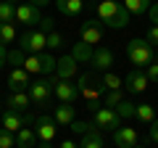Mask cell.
Instances as JSON below:
<instances>
[{
    "mask_svg": "<svg viewBox=\"0 0 158 148\" xmlns=\"http://www.w3.org/2000/svg\"><path fill=\"white\" fill-rule=\"evenodd\" d=\"M95 11H98V21L103 27H111V29H124L132 19V13L124 6H118L116 0H100L95 6Z\"/></svg>",
    "mask_w": 158,
    "mask_h": 148,
    "instance_id": "obj_1",
    "label": "cell"
},
{
    "mask_svg": "<svg viewBox=\"0 0 158 148\" xmlns=\"http://www.w3.org/2000/svg\"><path fill=\"white\" fill-rule=\"evenodd\" d=\"M77 87H79V98H82V103H85L87 111L95 114L98 108H103V106H100V98L106 95V87H103L100 82L92 85V74H82L79 82H77Z\"/></svg>",
    "mask_w": 158,
    "mask_h": 148,
    "instance_id": "obj_2",
    "label": "cell"
},
{
    "mask_svg": "<svg viewBox=\"0 0 158 148\" xmlns=\"http://www.w3.org/2000/svg\"><path fill=\"white\" fill-rule=\"evenodd\" d=\"M127 58L135 63V69H148L153 61H156V50H153V45L148 40L135 37V40L127 42Z\"/></svg>",
    "mask_w": 158,
    "mask_h": 148,
    "instance_id": "obj_3",
    "label": "cell"
},
{
    "mask_svg": "<svg viewBox=\"0 0 158 148\" xmlns=\"http://www.w3.org/2000/svg\"><path fill=\"white\" fill-rule=\"evenodd\" d=\"M19 48H21L27 56H37V53H45L48 48V34L42 29H32V32H24L19 37Z\"/></svg>",
    "mask_w": 158,
    "mask_h": 148,
    "instance_id": "obj_4",
    "label": "cell"
},
{
    "mask_svg": "<svg viewBox=\"0 0 158 148\" xmlns=\"http://www.w3.org/2000/svg\"><path fill=\"white\" fill-rule=\"evenodd\" d=\"M24 69L29 74H50L56 72V56L53 53H37V56L24 58Z\"/></svg>",
    "mask_w": 158,
    "mask_h": 148,
    "instance_id": "obj_5",
    "label": "cell"
},
{
    "mask_svg": "<svg viewBox=\"0 0 158 148\" xmlns=\"http://www.w3.org/2000/svg\"><path fill=\"white\" fill-rule=\"evenodd\" d=\"M34 135L40 140V148H53V140H56V122L53 116H37L34 119Z\"/></svg>",
    "mask_w": 158,
    "mask_h": 148,
    "instance_id": "obj_6",
    "label": "cell"
},
{
    "mask_svg": "<svg viewBox=\"0 0 158 148\" xmlns=\"http://www.w3.org/2000/svg\"><path fill=\"white\" fill-rule=\"evenodd\" d=\"M50 82H53V95L61 103H71L74 106V103L79 101V87L74 85L71 80H58L56 77V80H50Z\"/></svg>",
    "mask_w": 158,
    "mask_h": 148,
    "instance_id": "obj_7",
    "label": "cell"
},
{
    "mask_svg": "<svg viewBox=\"0 0 158 148\" xmlns=\"http://www.w3.org/2000/svg\"><path fill=\"white\" fill-rule=\"evenodd\" d=\"M29 98H32V103H37V106H48L53 98V82L50 80H34L32 85H29Z\"/></svg>",
    "mask_w": 158,
    "mask_h": 148,
    "instance_id": "obj_8",
    "label": "cell"
},
{
    "mask_svg": "<svg viewBox=\"0 0 158 148\" xmlns=\"http://www.w3.org/2000/svg\"><path fill=\"white\" fill-rule=\"evenodd\" d=\"M103 32H106V27H103L100 21H85L79 27V40L92 48V45H98V42H103Z\"/></svg>",
    "mask_w": 158,
    "mask_h": 148,
    "instance_id": "obj_9",
    "label": "cell"
},
{
    "mask_svg": "<svg viewBox=\"0 0 158 148\" xmlns=\"http://www.w3.org/2000/svg\"><path fill=\"white\" fill-rule=\"evenodd\" d=\"M95 127L98 130H118V127H121V116L116 114V111H113V108H98L95 111Z\"/></svg>",
    "mask_w": 158,
    "mask_h": 148,
    "instance_id": "obj_10",
    "label": "cell"
},
{
    "mask_svg": "<svg viewBox=\"0 0 158 148\" xmlns=\"http://www.w3.org/2000/svg\"><path fill=\"white\" fill-rule=\"evenodd\" d=\"M40 8L32 6V3H19L16 6V21L24 24V27H37L40 24Z\"/></svg>",
    "mask_w": 158,
    "mask_h": 148,
    "instance_id": "obj_11",
    "label": "cell"
},
{
    "mask_svg": "<svg viewBox=\"0 0 158 148\" xmlns=\"http://www.w3.org/2000/svg\"><path fill=\"white\" fill-rule=\"evenodd\" d=\"M29 85H32V74H29L24 66L11 69V74H8V87H11V93L29 90Z\"/></svg>",
    "mask_w": 158,
    "mask_h": 148,
    "instance_id": "obj_12",
    "label": "cell"
},
{
    "mask_svg": "<svg viewBox=\"0 0 158 148\" xmlns=\"http://www.w3.org/2000/svg\"><path fill=\"white\" fill-rule=\"evenodd\" d=\"M124 85H127L129 93H145L148 85H150V80L145 77V69H132V72L124 77Z\"/></svg>",
    "mask_w": 158,
    "mask_h": 148,
    "instance_id": "obj_13",
    "label": "cell"
},
{
    "mask_svg": "<svg viewBox=\"0 0 158 148\" xmlns=\"http://www.w3.org/2000/svg\"><path fill=\"white\" fill-rule=\"evenodd\" d=\"M90 66L95 69V72H108V69L113 66V50L111 48H95L92 50V61H90Z\"/></svg>",
    "mask_w": 158,
    "mask_h": 148,
    "instance_id": "obj_14",
    "label": "cell"
},
{
    "mask_svg": "<svg viewBox=\"0 0 158 148\" xmlns=\"http://www.w3.org/2000/svg\"><path fill=\"white\" fill-rule=\"evenodd\" d=\"M0 127L16 135L21 127H27V124H24V114H19V111H11V108H3V111H0Z\"/></svg>",
    "mask_w": 158,
    "mask_h": 148,
    "instance_id": "obj_15",
    "label": "cell"
},
{
    "mask_svg": "<svg viewBox=\"0 0 158 148\" xmlns=\"http://www.w3.org/2000/svg\"><path fill=\"white\" fill-rule=\"evenodd\" d=\"M137 140L140 137H137L135 127H118V130H113V143L118 148H135V146H140Z\"/></svg>",
    "mask_w": 158,
    "mask_h": 148,
    "instance_id": "obj_16",
    "label": "cell"
},
{
    "mask_svg": "<svg viewBox=\"0 0 158 148\" xmlns=\"http://www.w3.org/2000/svg\"><path fill=\"white\" fill-rule=\"evenodd\" d=\"M77 72H79V63L74 61V56L56 58V77H58V80H71Z\"/></svg>",
    "mask_w": 158,
    "mask_h": 148,
    "instance_id": "obj_17",
    "label": "cell"
},
{
    "mask_svg": "<svg viewBox=\"0 0 158 148\" xmlns=\"http://www.w3.org/2000/svg\"><path fill=\"white\" fill-rule=\"evenodd\" d=\"M29 103H32L29 93H27V90H21V93H11V95H8L6 108H11V111H19V114H27Z\"/></svg>",
    "mask_w": 158,
    "mask_h": 148,
    "instance_id": "obj_18",
    "label": "cell"
},
{
    "mask_svg": "<svg viewBox=\"0 0 158 148\" xmlns=\"http://www.w3.org/2000/svg\"><path fill=\"white\" fill-rule=\"evenodd\" d=\"M74 116H77V111H74V106H71V103H61V106H56V108H53V122H56L58 127L71 124V122H74Z\"/></svg>",
    "mask_w": 158,
    "mask_h": 148,
    "instance_id": "obj_19",
    "label": "cell"
},
{
    "mask_svg": "<svg viewBox=\"0 0 158 148\" xmlns=\"http://www.w3.org/2000/svg\"><path fill=\"white\" fill-rule=\"evenodd\" d=\"M56 6L63 16L74 19V16H79V13L85 11V0H56Z\"/></svg>",
    "mask_w": 158,
    "mask_h": 148,
    "instance_id": "obj_20",
    "label": "cell"
},
{
    "mask_svg": "<svg viewBox=\"0 0 158 148\" xmlns=\"http://www.w3.org/2000/svg\"><path fill=\"white\" fill-rule=\"evenodd\" d=\"M79 148H103V135H100V130H98L95 124H92L90 130L82 135V143H79Z\"/></svg>",
    "mask_w": 158,
    "mask_h": 148,
    "instance_id": "obj_21",
    "label": "cell"
},
{
    "mask_svg": "<svg viewBox=\"0 0 158 148\" xmlns=\"http://www.w3.org/2000/svg\"><path fill=\"white\" fill-rule=\"evenodd\" d=\"M34 146H37V135H34V130L21 127V130L16 132V148H34Z\"/></svg>",
    "mask_w": 158,
    "mask_h": 148,
    "instance_id": "obj_22",
    "label": "cell"
},
{
    "mask_svg": "<svg viewBox=\"0 0 158 148\" xmlns=\"http://www.w3.org/2000/svg\"><path fill=\"white\" fill-rule=\"evenodd\" d=\"M71 56H74V61H77V63H90V61H92V48L87 45V42L79 40L77 45H74Z\"/></svg>",
    "mask_w": 158,
    "mask_h": 148,
    "instance_id": "obj_23",
    "label": "cell"
},
{
    "mask_svg": "<svg viewBox=\"0 0 158 148\" xmlns=\"http://www.w3.org/2000/svg\"><path fill=\"white\" fill-rule=\"evenodd\" d=\"M121 6L127 8V11L132 13V16H142V13H148L150 11V0H124V3H121Z\"/></svg>",
    "mask_w": 158,
    "mask_h": 148,
    "instance_id": "obj_24",
    "label": "cell"
},
{
    "mask_svg": "<svg viewBox=\"0 0 158 148\" xmlns=\"http://www.w3.org/2000/svg\"><path fill=\"white\" fill-rule=\"evenodd\" d=\"M135 116L142 122V124H150V122L156 119V106H150V103H140V106H135Z\"/></svg>",
    "mask_w": 158,
    "mask_h": 148,
    "instance_id": "obj_25",
    "label": "cell"
},
{
    "mask_svg": "<svg viewBox=\"0 0 158 148\" xmlns=\"http://www.w3.org/2000/svg\"><path fill=\"white\" fill-rule=\"evenodd\" d=\"M11 21H16V3L0 0V24H11Z\"/></svg>",
    "mask_w": 158,
    "mask_h": 148,
    "instance_id": "obj_26",
    "label": "cell"
},
{
    "mask_svg": "<svg viewBox=\"0 0 158 148\" xmlns=\"http://www.w3.org/2000/svg\"><path fill=\"white\" fill-rule=\"evenodd\" d=\"M100 85L106 87V93H108V90H121V77L113 74V72H106V74L100 77Z\"/></svg>",
    "mask_w": 158,
    "mask_h": 148,
    "instance_id": "obj_27",
    "label": "cell"
},
{
    "mask_svg": "<svg viewBox=\"0 0 158 148\" xmlns=\"http://www.w3.org/2000/svg\"><path fill=\"white\" fill-rule=\"evenodd\" d=\"M11 42H16V29H13V24H0V45L8 48Z\"/></svg>",
    "mask_w": 158,
    "mask_h": 148,
    "instance_id": "obj_28",
    "label": "cell"
},
{
    "mask_svg": "<svg viewBox=\"0 0 158 148\" xmlns=\"http://www.w3.org/2000/svg\"><path fill=\"white\" fill-rule=\"evenodd\" d=\"M121 101H124V98H121V90H108L106 95H103V106L106 108H116Z\"/></svg>",
    "mask_w": 158,
    "mask_h": 148,
    "instance_id": "obj_29",
    "label": "cell"
},
{
    "mask_svg": "<svg viewBox=\"0 0 158 148\" xmlns=\"http://www.w3.org/2000/svg\"><path fill=\"white\" fill-rule=\"evenodd\" d=\"M113 111H116V114L121 116V119H129V116H135V103H129V101H121L116 108H113Z\"/></svg>",
    "mask_w": 158,
    "mask_h": 148,
    "instance_id": "obj_30",
    "label": "cell"
},
{
    "mask_svg": "<svg viewBox=\"0 0 158 148\" xmlns=\"http://www.w3.org/2000/svg\"><path fill=\"white\" fill-rule=\"evenodd\" d=\"M24 58H27V53H24L21 48L8 50V63H13V69H16V66H24Z\"/></svg>",
    "mask_w": 158,
    "mask_h": 148,
    "instance_id": "obj_31",
    "label": "cell"
},
{
    "mask_svg": "<svg viewBox=\"0 0 158 148\" xmlns=\"http://www.w3.org/2000/svg\"><path fill=\"white\" fill-rule=\"evenodd\" d=\"M0 148H16V135L0 127Z\"/></svg>",
    "mask_w": 158,
    "mask_h": 148,
    "instance_id": "obj_32",
    "label": "cell"
},
{
    "mask_svg": "<svg viewBox=\"0 0 158 148\" xmlns=\"http://www.w3.org/2000/svg\"><path fill=\"white\" fill-rule=\"evenodd\" d=\"M61 45H63V37L56 32V29H53V32L48 34V50H58Z\"/></svg>",
    "mask_w": 158,
    "mask_h": 148,
    "instance_id": "obj_33",
    "label": "cell"
},
{
    "mask_svg": "<svg viewBox=\"0 0 158 148\" xmlns=\"http://www.w3.org/2000/svg\"><path fill=\"white\" fill-rule=\"evenodd\" d=\"M90 127H92V124H90V122H77V119H74V122H71V124H69V130H71V132H74V135H85V132H87V130H90Z\"/></svg>",
    "mask_w": 158,
    "mask_h": 148,
    "instance_id": "obj_34",
    "label": "cell"
},
{
    "mask_svg": "<svg viewBox=\"0 0 158 148\" xmlns=\"http://www.w3.org/2000/svg\"><path fill=\"white\" fill-rule=\"evenodd\" d=\"M145 77H148L150 82H158V61H153L150 66L145 69Z\"/></svg>",
    "mask_w": 158,
    "mask_h": 148,
    "instance_id": "obj_35",
    "label": "cell"
},
{
    "mask_svg": "<svg viewBox=\"0 0 158 148\" xmlns=\"http://www.w3.org/2000/svg\"><path fill=\"white\" fill-rule=\"evenodd\" d=\"M148 137H150V143H156L158 146V119L150 122V130H148Z\"/></svg>",
    "mask_w": 158,
    "mask_h": 148,
    "instance_id": "obj_36",
    "label": "cell"
},
{
    "mask_svg": "<svg viewBox=\"0 0 158 148\" xmlns=\"http://www.w3.org/2000/svg\"><path fill=\"white\" fill-rule=\"evenodd\" d=\"M37 29H42L45 34H50V32H53V19H40Z\"/></svg>",
    "mask_w": 158,
    "mask_h": 148,
    "instance_id": "obj_37",
    "label": "cell"
},
{
    "mask_svg": "<svg viewBox=\"0 0 158 148\" xmlns=\"http://www.w3.org/2000/svg\"><path fill=\"white\" fill-rule=\"evenodd\" d=\"M145 40L150 42V45H158V27H156V24L148 29V37H145Z\"/></svg>",
    "mask_w": 158,
    "mask_h": 148,
    "instance_id": "obj_38",
    "label": "cell"
},
{
    "mask_svg": "<svg viewBox=\"0 0 158 148\" xmlns=\"http://www.w3.org/2000/svg\"><path fill=\"white\" fill-rule=\"evenodd\" d=\"M148 16H150V21H153V24L158 27V0H156V3L150 6V11H148Z\"/></svg>",
    "mask_w": 158,
    "mask_h": 148,
    "instance_id": "obj_39",
    "label": "cell"
},
{
    "mask_svg": "<svg viewBox=\"0 0 158 148\" xmlns=\"http://www.w3.org/2000/svg\"><path fill=\"white\" fill-rule=\"evenodd\" d=\"M6 63H8V50H6L3 45H0V69L6 66Z\"/></svg>",
    "mask_w": 158,
    "mask_h": 148,
    "instance_id": "obj_40",
    "label": "cell"
},
{
    "mask_svg": "<svg viewBox=\"0 0 158 148\" xmlns=\"http://www.w3.org/2000/svg\"><path fill=\"white\" fill-rule=\"evenodd\" d=\"M27 3H32V6H37V8H45L48 3H53V0H27Z\"/></svg>",
    "mask_w": 158,
    "mask_h": 148,
    "instance_id": "obj_41",
    "label": "cell"
},
{
    "mask_svg": "<svg viewBox=\"0 0 158 148\" xmlns=\"http://www.w3.org/2000/svg\"><path fill=\"white\" fill-rule=\"evenodd\" d=\"M58 148H79V146H77V143H74V140H63V143H61V146H58Z\"/></svg>",
    "mask_w": 158,
    "mask_h": 148,
    "instance_id": "obj_42",
    "label": "cell"
},
{
    "mask_svg": "<svg viewBox=\"0 0 158 148\" xmlns=\"http://www.w3.org/2000/svg\"><path fill=\"white\" fill-rule=\"evenodd\" d=\"M156 61H158V50H156Z\"/></svg>",
    "mask_w": 158,
    "mask_h": 148,
    "instance_id": "obj_43",
    "label": "cell"
},
{
    "mask_svg": "<svg viewBox=\"0 0 158 148\" xmlns=\"http://www.w3.org/2000/svg\"><path fill=\"white\" fill-rule=\"evenodd\" d=\"M135 148H140V146H135Z\"/></svg>",
    "mask_w": 158,
    "mask_h": 148,
    "instance_id": "obj_44",
    "label": "cell"
},
{
    "mask_svg": "<svg viewBox=\"0 0 158 148\" xmlns=\"http://www.w3.org/2000/svg\"><path fill=\"white\" fill-rule=\"evenodd\" d=\"M11 3H13V0H11Z\"/></svg>",
    "mask_w": 158,
    "mask_h": 148,
    "instance_id": "obj_45",
    "label": "cell"
}]
</instances>
